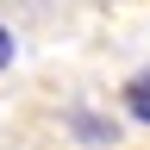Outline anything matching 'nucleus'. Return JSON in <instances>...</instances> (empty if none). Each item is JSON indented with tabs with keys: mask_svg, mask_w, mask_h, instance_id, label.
Instances as JSON below:
<instances>
[{
	"mask_svg": "<svg viewBox=\"0 0 150 150\" xmlns=\"http://www.w3.org/2000/svg\"><path fill=\"white\" fill-rule=\"evenodd\" d=\"M125 112H131V119H144V125H150V69H144L138 81L125 88Z\"/></svg>",
	"mask_w": 150,
	"mask_h": 150,
	"instance_id": "nucleus-1",
	"label": "nucleus"
},
{
	"mask_svg": "<svg viewBox=\"0 0 150 150\" xmlns=\"http://www.w3.org/2000/svg\"><path fill=\"white\" fill-rule=\"evenodd\" d=\"M6 63H13V31L0 25V69H6Z\"/></svg>",
	"mask_w": 150,
	"mask_h": 150,
	"instance_id": "nucleus-2",
	"label": "nucleus"
}]
</instances>
